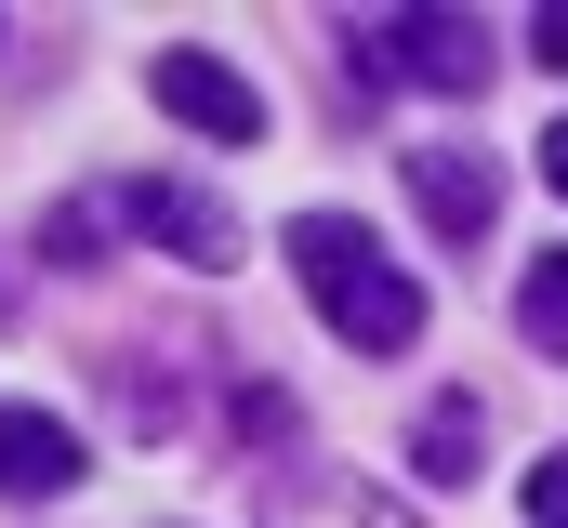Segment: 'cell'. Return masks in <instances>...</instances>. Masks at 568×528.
<instances>
[{
	"mask_svg": "<svg viewBox=\"0 0 568 528\" xmlns=\"http://www.w3.org/2000/svg\"><path fill=\"white\" fill-rule=\"evenodd\" d=\"M542 185H556V199H568V120L542 132Z\"/></svg>",
	"mask_w": 568,
	"mask_h": 528,
	"instance_id": "4fadbf2b",
	"label": "cell"
},
{
	"mask_svg": "<svg viewBox=\"0 0 568 528\" xmlns=\"http://www.w3.org/2000/svg\"><path fill=\"white\" fill-rule=\"evenodd\" d=\"M106 225H133V238H159L172 264H239V225H225V199H199V185H172V172H133V185H106Z\"/></svg>",
	"mask_w": 568,
	"mask_h": 528,
	"instance_id": "3957f363",
	"label": "cell"
},
{
	"mask_svg": "<svg viewBox=\"0 0 568 528\" xmlns=\"http://www.w3.org/2000/svg\"><path fill=\"white\" fill-rule=\"evenodd\" d=\"M476 449H489V409H476V396H436L424 423H410V463H424L436 489H463V476H476Z\"/></svg>",
	"mask_w": 568,
	"mask_h": 528,
	"instance_id": "ba28073f",
	"label": "cell"
},
{
	"mask_svg": "<svg viewBox=\"0 0 568 528\" xmlns=\"http://www.w3.org/2000/svg\"><path fill=\"white\" fill-rule=\"evenodd\" d=\"M67 489H80V423L0 396V502H67Z\"/></svg>",
	"mask_w": 568,
	"mask_h": 528,
	"instance_id": "5b68a950",
	"label": "cell"
},
{
	"mask_svg": "<svg viewBox=\"0 0 568 528\" xmlns=\"http://www.w3.org/2000/svg\"><path fill=\"white\" fill-rule=\"evenodd\" d=\"M0 317H13V264H0Z\"/></svg>",
	"mask_w": 568,
	"mask_h": 528,
	"instance_id": "5bb4252c",
	"label": "cell"
},
{
	"mask_svg": "<svg viewBox=\"0 0 568 528\" xmlns=\"http://www.w3.org/2000/svg\"><path fill=\"white\" fill-rule=\"evenodd\" d=\"M344 67L357 80H410V93H489V27L476 13H344Z\"/></svg>",
	"mask_w": 568,
	"mask_h": 528,
	"instance_id": "7a4b0ae2",
	"label": "cell"
},
{
	"mask_svg": "<svg viewBox=\"0 0 568 528\" xmlns=\"http://www.w3.org/2000/svg\"><path fill=\"white\" fill-rule=\"evenodd\" d=\"M516 331H529V344L568 370V252H542L529 277H516Z\"/></svg>",
	"mask_w": 568,
	"mask_h": 528,
	"instance_id": "9c48e42d",
	"label": "cell"
},
{
	"mask_svg": "<svg viewBox=\"0 0 568 528\" xmlns=\"http://www.w3.org/2000/svg\"><path fill=\"white\" fill-rule=\"evenodd\" d=\"M291 277H304V304L357 344V357H397V344H424V277L384 252L357 212H291Z\"/></svg>",
	"mask_w": 568,
	"mask_h": 528,
	"instance_id": "6da1fadb",
	"label": "cell"
},
{
	"mask_svg": "<svg viewBox=\"0 0 568 528\" xmlns=\"http://www.w3.org/2000/svg\"><path fill=\"white\" fill-rule=\"evenodd\" d=\"M529 53H542V67L568 80V13H529Z\"/></svg>",
	"mask_w": 568,
	"mask_h": 528,
	"instance_id": "7c38bea8",
	"label": "cell"
},
{
	"mask_svg": "<svg viewBox=\"0 0 568 528\" xmlns=\"http://www.w3.org/2000/svg\"><path fill=\"white\" fill-rule=\"evenodd\" d=\"M93 238H106V199H67V212H53V264H106Z\"/></svg>",
	"mask_w": 568,
	"mask_h": 528,
	"instance_id": "30bf717a",
	"label": "cell"
},
{
	"mask_svg": "<svg viewBox=\"0 0 568 528\" xmlns=\"http://www.w3.org/2000/svg\"><path fill=\"white\" fill-rule=\"evenodd\" d=\"M529 528H568V449H556V463H529Z\"/></svg>",
	"mask_w": 568,
	"mask_h": 528,
	"instance_id": "8fae6325",
	"label": "cell"
},
{
	"mask_svg": "<svg viewBox=\"0 0 568 528\" xmlns=\"http://www.w3.org/2000/svg\"><path fill=\"white\" fill-rule=\"evenodd\" d=\"M410 199H424V225L463 252V238H489V212H503V172L476 159V145H410Z\"/></svg>",
	"mask_w": 568,
	"mask_h": 528,
	"instance_id": "8992f818",
	"label": "cell"
},
{
	"mask_svg": "<svg viewBox=\"0 0 568 528\" xmlns=\"http://www.w3.org/2000/svg\"><path fill=\"white\" fill-rule=\"evenodd\" d=\"M265 528H410V516H397V502H371V489H344V476H278Z\"/></svg>",
	"mask_w": 568,
	"mask_h": 528,
	"instance_id": "52a82bcc",
	"label": "cell"
},
{
	"mask_svg": "<svg viewBox=\"0 0 568 528\" xmlns=\"http://www.w3.org/2000/svg\"><path fill=\"white\" fill-rule=\"evenodd\" d=\"M145 93H159L185 132H212V145H265V93H252L225 53H159V67H145Z\"/></svg>",
	"mask_w": 568,
	"mask_h": 528,
	"instance_id": "277c9868",
	"label": "cell"
}]
</instances>
